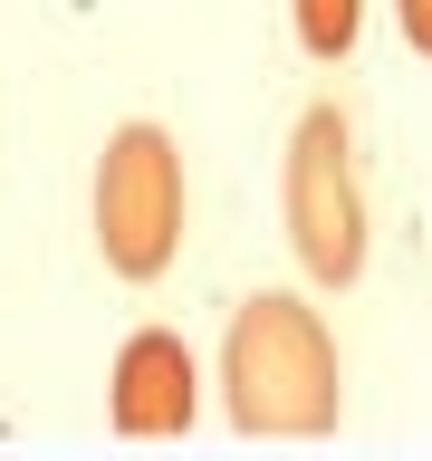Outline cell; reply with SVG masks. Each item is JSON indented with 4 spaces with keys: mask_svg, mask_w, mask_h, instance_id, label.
<instances>
[{
    "mask_svg": "<svg viewBox=\"0 0 432 461\" xmlns=\"http://www.w3.org/2000/svg\"><path fill=\"white\" fill-rule=\"evenodd\" d=\"M221 394L240 432H269V442H317L337 432L346 384H337V337L317 327V308L298 298H250L230 317L221 346Z\"/></svg>",
    "mask_w": 432,
    "mask_h": 461,
    "instance_id": "cell-1",
    "label": "cell"
},
{
    "mask_svg": "<svg viewBox=\"0 0 432 461\" xmlns=\"http://www.w3.org/2000/svg\"><path fill=\"white\" fill-rule=\"evenodd\" d=\"M96 250L115 279H154L183 250V154L164 125H125L96 164Z\"/></svg>",
    "mask_w": 432,
    "mask_h": 461,
    "instance_id": "cell-2",
    "label": "cell"
},
{
    "mask_svg": "<svg viewBox=\"0 0 432 461\" xmlns=\"http://www.w3.org/2000/svg\"><path fill=\"white\" fill-rule=\"evenodd\" d=\"M288 240L308 259V279L327 288L365 269V193H356V144L337 106H308L288 135Z\"/></svg>",
    "mask_w": 432,
    "mask_h": 461,
    "instance_id": "cell-3",
    "label": "cell"
},
{
    "mask_svg": "<svg viewBox=\"0 0 432 461\" xmlns=\"http://www.w3.org/2000/svg\"><path fill=\"white\" fill-rule=\"evenodd\" d=\"M106 413H115V432H125V442H164V432H193V413H202L193 346L173 337V327H144V337H125Z\"/></svg>",
    "mask_w": 432,
    "mask_h": 461,
    "instance_id": "cell-4",
    "label": "cell"
},
{
    "mask_svg": "<svg viewBox=\"0 0 432 461\" xmlns=\"http://www.w3.org/2000/svg\"><path fill=\"white\" fill-rule=\"evenodd\" d=\"M356 20H365V0H298V39H308L317 58L356 49Z\"/></svg>",
    "mask_w": 432,
    "mask_h": 461,
    "instance_id": "cell-5",
    "label": "cell"
},
{
    "mask_svg": "<svg viewBox=\"0 0 432 461\" xmlns=\"http://www.w3.org/2000/svg\"><path fill=\"white\" fill-rule=\"evenodd\" d=\"M394 20H403V39L432 58V0H394Z\"/></svg>",
    "mask_w": 432,
    "mask_h": 461,
    "instance_id": "cell-6",
    "label": "cell"
}]
</instances>
